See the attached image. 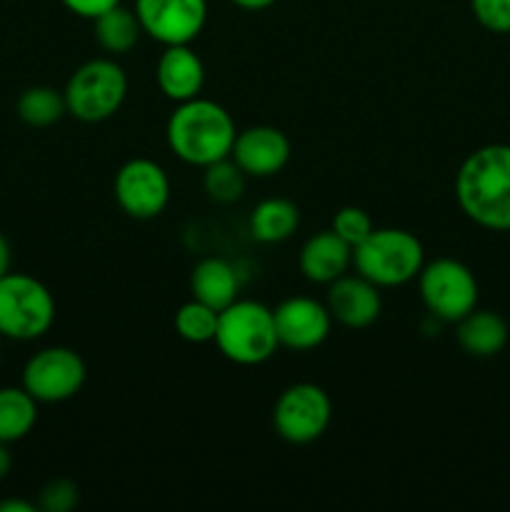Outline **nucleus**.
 Here are the masks:
<instances>
[{
    "mask_svg": "<svg viewBox=\"0 0 510 512\" xmlns=\"http://www.w3.org/2000/svg\"><path fill=\"white\" fill-rule=\"evenodd\" d=\"M78 505V485L73 480H50L40 490L38 508L45 512H70Z\"/></svg>",
    "mask_w": 510,
    "mask_h": 512,
    "instance_id": "nucleus-27",
    "label": "nucleus"
},
{
    "mask_svg": "<svg viewBox=\"0 0 510 512\" xmlns=\"http://www.w3.org/2000/svg\"><path fill=\"white\" fill-rule=\"evenodd\" d=\"M60 3H63L70 13L78 15V18L95 20L98 15H103L105 10L115 8L120 0H60Z\"/></svg>",
    "mask_w": 510,
    "mask_h": 512,
    "instance_id": "nucleus-28",
    "label": "nucleus"
},
{
    "mask_svg": "<svg viewBox=\"0 0 510 512\" xmlns=\"http://www.w3.org/2000/svg\"><path fill=\"white\" fill-rule=\"evenodd\" d=\"M215 345L238 365H260L278 350L273 310L258 300H235L218 313Z\"/></svg>",
    "mask_w": 510,
    "mask_h": 512,
    "instance_id": "nucleus-3",
    "label": "nucleus"
},
{
    "mask_svg": "<svg viewBox=\"0 0 510 512\" xmlns=\"http://www.w3.org/2000/svg\"><path fill=\"white\" fill-rule=\"evenodd\" d=\"M235 135L238 130L228 110L205 98L178 103L165 125L170 150L183 163L198 165V168H208L210 163L230 158Z\"/></svg>",
    "mask_w": 510,
    "mask_h": 512,
    "instance_id": "nucleus-2",
    "label": "nucleus"
},
{
    "mask_svg": "<svg viewBox=\"0 0 510 512\" xmlns=\"http://www.w3.org/2000/svg\"><path fill=\"white\" fill-rule=\"evenodd\" d=\"M230 158L240 165L245 175L253 178H270L280 173L290 160V143L278 128L255 125L235 135Z\"/></svg>",
    "mask_w": 510,
    "mask_h": 512,
    "instance_id": "nucleus-13",
    "label": "nucleus"
},
{
    "mask_svg": "<svg viewBox=\"0 0 510 512\" xmlns=\"http://www.w3.org/2000/svg\"><path fill=\"white\" fill-rule=\"evenodd\" d=\"M508 323L493 310H470L458 320L460 348L473 358H495L508 345Z\"/></svg>",
    "mask_w": 510,
    "mask_h": 512,
    "instance_id": "nucleus-17",
    "label": "nucleus"
},
{
    "mask_svg": "<svg viewBox=\"0 0 510 512\" xmlns=\"http://www.w3.org/2000/svg\"><path fill=\"white\" fill-rule=\"evenodd\" d=\"M353 265L358 275L378 288H398L418 278L423 270V243L408 230L375 228L353 248Z\"/></svg>",
    "mask_w": 510,
    "mask_h": 512,
    "instance_id": "nucleus-4",
    "label": "nucleus"
},
{
    "mask_svg": "<svg viewBox=\"0 0 510 512\" xmlns=\"http://www.w3.org/2000/svg\"><path fill=\"white\" fill-rule=\"evenodd\" d=\"M420 298L435 318L458 323L478 308V280L473 270L455 258H438L418 275Z\"/></svg>",
    "mask_w": 510,
    "mask_h": 512,
    "instance_id": "nucleus-7",
    "label": "nucleus"
},
{
    "mask_svg": "<svg viewBox=\"0 0 510 512\" xmlns=\"http://www.w3.org/2000/svg\"><path fill=\"white\" fill-rule=\"evenodd\" d=\"M15 110H18V118L23 123L33 125V128H48L68 113V105H65V95L55 88L35 85L20 95Z\"/></svg>",
    "mask_w": 510,
    "mask_h": 512,
    "instance_id": "nucleus-22",
    "label": "nucleus"
},
{
    "mask_svg": "<svg viewBox=\"0 0 510 512\" xmlns=\"http://www.w3.org/2000/svg\"><path fill=\"white\" fill-rule=\"evenodd\" d=\"M333 230L335 235L345 240L350 248L363 243L370 233H373V220L365 213L363 208H355V205H348V208H340L333 218Z\"/></svg>",
    "mask_w": 510,
    "mask_h": 512,
    "instance_id": "nucleus-25",
    "label": "nucleus"
},
{
    "mask_svg": "<svg viewBox=\"0 0 510 512\" xmlns=\"http://www.w3.org/2000/svg\"><path fill=\"white\" fill-rule=\"evenodd\" d=\"M333 405L328 393L313 383H295L283 390L273 408L275 433L293 445L315 443L328 430Z\"/></svg>",
    "mask_w": 510,
    "mask_h": 512,
    "instance_id": "nucleus-8",
    "label": "nucleus"
},
{
    "mask_svg": "<svg viewBox=\"0 0 510 512\" xmlns=\"http://www.w3.org/2000/svg\"><path fill=\"white\" fill-rule=\"evenodd\" d=\"M155 78L165 98L185 103V100L198 98L203 90V60L190 50V45H165V53L160 55L158 68H155Z\"/></svg>",
    "mask_w": 510,
    "mask_h": 512,
    "instance_id": "nucleus-15",
    "label": "nucleus"
},
{
    "mask_svg": "<svg viewBox=\"0 0 510 512\" xmlns=\"http://www.w3.org/2000/svg\"><path fill=\"white\" fill-rule=\"evenodd\" d=\"M280 345L290 350H313L325 343L333 325L328 305L313 298H288L273 310Z\"/></svg>",
    "mask_w": 510,
    "mask_h": 512,
    "instance_id": "nucleus-12",
    "label": "nucleus"
},
{
    "mask_svg": "<svg viewBox=\"0 0 510 512\" xmlns=\"http://www.w3.org/2000/svg\"><path fill=\"white\" fill-rule=\"evenodd\" d=\"M383 300L378 285L370 283L363 275H340L330 283L328 310L345 328H368L378 320Z\"/></svg>",
    "mask_w": 510,
    "mask_h": 512,
    "instance_id": "nucleus-14",
    "label": "nucleus"
},
{
    "mask_svg": "<svg viewBox=\"0 0 510 512\" xmlns=\"http://www.w3.org/2000/svg\"><path fill=\"white\" fill-rule=\"evenodd\" d=\"M455 198L465 218L488 230H510V145L473 150L455 175Z\"/></svg>",
    "mask_w": 510,
    "mask_h": 512,
    "instance_id": "nucleus-1",
    "label": "nucleus"
},
{
    "mask_svg": "<svg viewBox=\"0 0 510 512\" xmlns=\"http://www.w3.org/2000/svg\"><path fill=\"white\" fill-rule=\"evenodd\" d=\"M175 330L188 343H210L215 340V330H218V310L193 298L190 303L180 305V310L175 313Z\"/></svg>",
    "mask_w": 510,
    "mask_h": 512,
    "instance_id": "nucleus-24",
    "label": "nucleus"
},
{
    "mask_svg": "<svg viewBox=\"0 0 510 512\" xmlns=\"http://www.w3.org/2000/svg\"><path fill=\"white\" fill-rule=\"evenodd\" d=\"M85 383V363L70 348H45L23 368V388L38 403H63L75 398Z\"/></svg>",
    "mask_w": 510,
    "mask_h": 512,
    "instance_id": "nucleus-9",
    "label": "nucleus"
},
{
    "mask_svg": "<svg viewBox=\"0 0 510 512\" xmlns=\"http://www.w3.org/2000/svg\"><path fill=\"white\" fill-rule=\"evenodd\" d=\"M0 512H35V505L28 500H3Z\"/></svg>",
    "mask_w": 510,
    "mask_h": 512,
    "instance_id": "nucleus-29",
    "label": "nucleus"
},
{
    "mask_svg": "<svg viewBox=\"0 0 510 512\" xmlns=\"http://www.w3.org/2000/svg\"><path fill=\"white\" fill-rule=\"evenodd\" d=\"M65 105L83 123H103L113 118L128 95V78L110 58H95L70 75L63 90Z\"/></svg>",
    "mask_w": 510,
    "mask_h": 512,
    "instance_id": "nucleus-5",
    "label": "nucleus"
},
{
    "mask_svg": "<svg viewBox=\"0 0 510 512\" xmlns=\"http://www.w3.org/2000/svg\"><path fill=\"white\" fill-rule=\"evenodd\" d=\"M190 290H193L195 300L210 305L220 313V310L238 300V273H235L228 260L205 258L190 273Z\"/></svg>",
    "mask_w": 510,
    "mask_h": 512,
    "instance_id": "nucleus-18",
    "label": "nucleus"
},
{
    "mask_svg": "<svg viewBox=\"0 0 510 512\" xmlns=\"http://www.w3.org/2000/svg\"><path fill=\"white\" fill-rule=\"evenodd\" d=\"M38 420V400L25 388H0V443H18Z\"/></svg>",
    "mask_w": 510,
    "mask_h": 512,
    "instance_id": "nucleus-21",
    "label": "nucleus"
},
{
    "mask_svg": "<svg viewBox=\"0 0 510 512\" xmlns=\"http://www.w3.org/2000/svg\"><path fill=\"white\" fill-rule=\"evenodd\" d=\"M350 265H353V248L333 230H323L308 238L300 250V270L310 283L330 285L348 273Z\"/></svg>",
    "mask_w": 510,
    "mask_h": 512,
    "instance_id": "nucleus-16",
    "label": "nucleus"
},
{
    "mask_svg": "<svg viewBox=\"0 0 510 512\" xmlns=\"http://www.w3.org/2000/svg\"><path fill=\"white\" fill-rule=\"evenodd\" d=\"M470 10L490 33H510V0H470Z\"/></svg>",
    "mask_w": 510,
    "mask_h": 512,
    "instance_id": "nucleus-26",
    "label": "nucleus"
},
{
    "mask_svg": "<svg viewBox=\"0 0 510 512\" xmlns=\"http://www.w3.org/2000/svg\"><path fill=\"white\" fill-rule=\"evenodd\" d=\"M55 300L40 280L25 273L0 278V335L10 340H35L50 330Z\"/></svg>",
    "mask_w": 510,
    "mask_h": 512,
    "instance_id": "nucleus-6",
    "label": "nucleus"
},
{
    "mask_svg": "<svg viewBox=\"0 0 510 512\" xmlns=\"http://www.w3.org/2000/svg\"><path fill=\"white\" fill-rule=\"evenodd\" d=\"M230 3H235L238 8H243V10H265V8H270L275 0H230Z\"/></svg>",
    "mask_w": 510,
    "mask_h": 512,
    "instance_id": "nucleus-32",
    "label": "nucleus"
},
{
    "mask_svg": "<svg viewBox=\"0 0 510 512\" xmlns=\"http://www.w3.org/2000/svg\"><path fill=\"white\" fill-rule=\"evenodd\" d=\"M298 205L285 198H268L255 205L250 215V233L258 243H283L298 230Z\"/></svg>",
    "mask_w": 510,
    "mask_h": 512,
    "instance_id": "nucleus-20",
    "label": "nucleus"
},
{
    "mask_svg": "<svg viewBox=\"0 0 510 512\" xmlns=\"http://www.w3.org/2000/svg\"><path fill=\"white\" fill-rule=\"evenodd\" d=\"M135 15L148 38L163 45H190L205 28V0H135Z\"/></svg>",
    "mask_w": 510,
    "mask_h": 512,
    "instance_id": "nucleus-11",
    "label": "nucleus"
},
{
    "mask_svg": "<svg viewBox=\"0 0 510 512\" xmlns=\"http://www.w3.org/2000/svg\"><path fill=\"white\" fill-rule=\"evenodd\" d=\"M205 193H208L210 200L215 203L230 205L235 200L243 198L245 193V173L240 170V165L235 160L223 158L218 163H210L205 168Z\"/></svg>",
    "mask_w": 510,
    "mask_h": 512,
    "instance_id": "nucleus-23",
    "label": "nucleus"
},
{
    "mask_svg": "<svg viewBox=\"0 0 510 512\" xmlns=\"http://www.w3.org/2000/svg\"><path fill=\"white\" fill-rule=\"evenodd\" d=\"M10 468H13V458H10L8 443H0V480L10 473Z\"/></svg>",
    "mask_w": 510,
    "mask_h": 512,
    "instance_id": "nucleus-31",
    "label": "nucleus"
},
{
    "mask_svg": "<svg viewBox=\"0 0 510 512\" xmlns=\"http://www.w3.org/2000/svg\"><path fill=\"white\" fill-rule=\"evenodd\" d=\"M115 200L135 220L158 218L170 200L168 173L155 160L133 158L115 175Z\"/></svg>",
    "mask_w": 510,
    "mask_h": 512,
    "instance_id": "nucleus-10",
    "label": "nucleus"
},
{
    "mask_svg": "<svg viewBox=\"0 0 510 512\" xmlns=\"http://www.w3.org/2000/svg\"><path fill=\"white\" fill-rule=\"evenodd\" d=\"M5 273H10V245L8 240H5V235L0 233V278H3Z\"/></svg>",
    "mask_w": 510,
    "mask_h": 512,
    "instance_id": "nucleus-30",
    "label": "nucleus"
},
{
    "mask_svg": "<svg viewBox=\"0 0 510 512\" xmlns=\"http://www.w3.org/2000/svg\"><path fill=\"white\" fill-rule=\"evenodd\" d=\"M93 33L100 48L110 55H125L138 45L143 28L135 15V10L125 8V5H115V8L105 10L103 15L93 20Z\"/></svg>",
    "mask_w": 510,
    "mask_h": 512,
    "instance_id": "nucleus-19",
    "label": "nucleus"
}]
</instances>
